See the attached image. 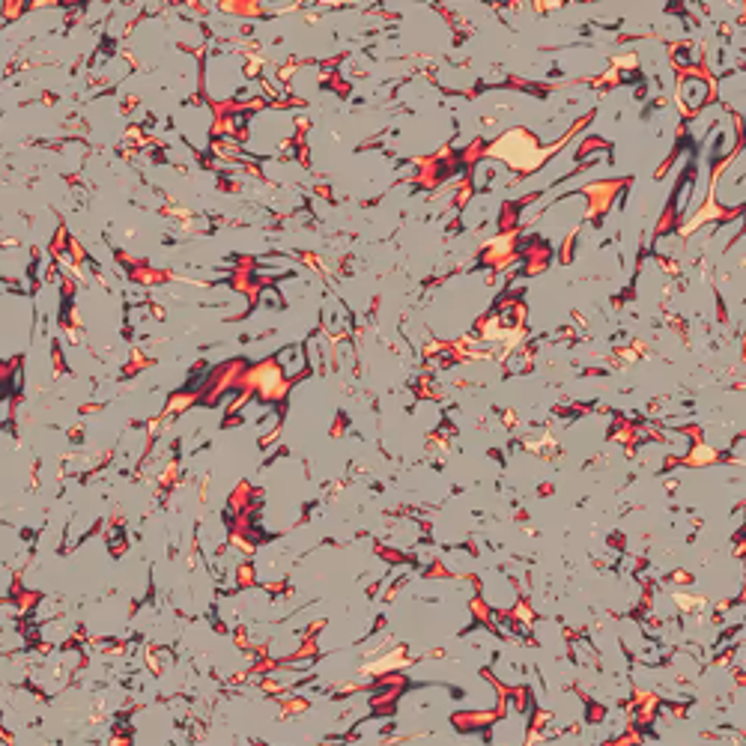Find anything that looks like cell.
<instances>
[{"mask_svg": "<svg viewBox=\"0 0 746 746\" xmlns=\"http://www.w3.org/2000/svg\"><path fill=\"white\" fill-rule=\"evenodd\" d=\"M708 96H711V84L702 78V75H687L684 81H681V102L687 105V108H702L705 102H708Z\"/></svg>", "mask_w": 746, "mask_h": 746, "instance_id": "6da1fadb", "label": "cell"}]
</instances>
